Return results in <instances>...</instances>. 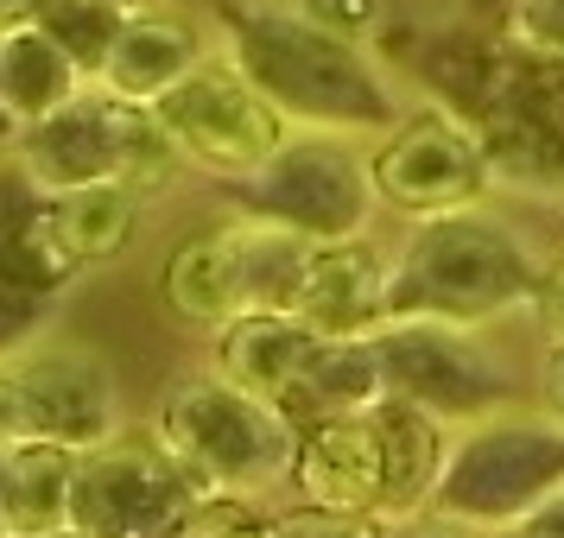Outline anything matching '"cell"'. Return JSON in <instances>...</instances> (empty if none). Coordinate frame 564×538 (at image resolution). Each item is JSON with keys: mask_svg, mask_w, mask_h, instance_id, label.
Listing matches in <instances>:
<instances>
[{"mask_svg": "<svg viewBox=\"0 0 564 538\" xmlns=\"http://www.w3.org/2000/svg\"><path fill=\"white\" fill-rule=\"evenodd\" d=\"M32 20H39L64 52L77 57L83 77L96 83V77H102V64H108V52H115V39H121L128 7H115V0H39V13H32Z\"/></svg>", "mask_w": 564, "mask_h": 538, "instance_id": "23", "label": "cell"}, {"mask_svg": "<svg viewBox=\"0 0 564 538\" xmlns=\"http://www.w3.org/2000/svg\"><path fill=\"white\" fill-rule=\"evenodd\" d=\"M564 487V425L552 411H482L451 431L425 519L469 532H513Z\"/></svg>", "mask_w": 564, "mask_h": 538, "instance_id": "4", "label": "cell"}, {"mask_svg": "<svg viewBox=\"0 0 564 538\" xmlns=\"http://www.w3.org/2000/svg\"><path fill=\"white\" fill-rule=\"evenodd\" d=\"M311 349H317V330H305L292 310H241L216 330V374H229L235 386L285 406Z\"/></svg>", "mask_w": 564, "mask_h": 538, "instance_id": "18", "label": "cell"}, {"mask_svg": "<svg viewBox=\"0 0 564 538\" xmlns=\"http://www.w3.org/2000/svg\"><path fill=\"white\" fill-rule=\"evenodd\" d=\"M488 165L495 184H520L539 197H558L564 190V89L533 83V89H513L508 102L488 114L482 128Z\"/></svg>", "mask_w": 564, "mask_h": 538, "instance_id": "15", "label": "cell"}, {"mask_svg": "<svg viewBox=\"0 0 564 538\" xmlns=\"http://www.w3.org/2000/svg\"><path fill=\"white\" fill-rule=\"evenodd\" d=\"M292 7L311 13L317 26L349 32V39H368V32H375V13H381V0H292Z\"/></svg>", "mask_w": 564, "mask_h": 538, "instance_id": "25", "label": "cell"}, {"mask_svg": "<svg viewBox=\"0 0 564 538\" xmlns=\"http://www.w3.org/2000/svg\"><path fill=\"white\" fill-rule=\"evenodd\" d=\"M13 146H20V121H13V108L0 96V158H13Z\"/></svg>", "mask_w": 564, "mask_h": 538, "instance_id": "30", "label": "cell"}, {"mask_svg": "<svg viewBox=\"0 0 564 538\" xmlns=\"http://www.w3.org/2000/svg\"><path fill=\"white\" fill-rule=\"evenodd\" d=\"M545 260L533 241L482 209L419 216L406 248L387 273V317H444V323H488L513 305H533Z\"/></svg>", "mask_w": 564, "mask_h": 538, "instance_id": "2", "label": "cell"}, {"mask_svg": "<svg viewBox=\"0 0 564 538\" xmlns=\"http://www.w3.org/2000/svg\"><path fill=\"white\" fill-rule=\"evenodd\" d=\"M229 204L305 241H349L368 234L381 190H375V158L361 153L356 133L292 128L254 172L229 178Z\"/></svg>", "mask_w": 564, "mask_h": 538, "instance_id": "5", "label": "cell"}, {"mask_svg": "<svg viewBox=\"0 0 564 538\" xmlns=\"http://www.w3.org/2000/svg\"><path fill=\"white\" fill-rule=\"evenodd\" d=\"M223 45L248 77L267 89V102L280 108L292 128H324V133H356L381 140L406 102L375 64L368 39L317 26L292 0H241L223 20Z\"/></svg>", "mask_w": 564, "mask_h": 538, "instance_id": "1", "label": "cell"}, {"mask_svg": "<svg viewBox=\"0 0 564 538\" xmlns=\"http://www.w3.org/2000/svg\"><path fill=\"white\" fill-rule=\"evenodd\" d=\"M32 13H39V0H0V32L20 26V20H32Z\"/></svg>", "mask_w": 564, "mask_h": 538, "instance_id": "31", "label": "cell"}, {"mask_svg": "<svg viewBox=\"0 0 564 538\" xmlns=\"http://www.w3.org/2000/svg\"><path fill=\"white\" fill-rule=\"evenodd\" d=\"M381 437H387V507L381 526H406V519H425V501L437 487V469H444V443H451V425L437 411L412 406L400 393H387L381 406Z\"/></svg>", "mask_w": 564, "mask_h": 538, "instance_id": "19", "label": "cell"}, {"mask_svg": "<svg viewBox=\"0 0 564 538\" xmlns=\"http://www.w3.org/2000/svg\"><path fill=\"white\" fill-rule=\"evenodd\" d=\"M204 52L209 39L191 13H178L172 0H147V7H128L121 39H115V52H108L96 83L108 96H121V102H159Z\"/></svg>", "mask_w": 564, "mask_h": 538, "instance_id": "14", "label": "cell"}, {"mask_svg": "<svg viewBox=\"0 0 564 538\" xmlns=\"http://www.w3.org/2000/svg\"><path fill=\"white\" fill-rule=\"evenodd\" d=\"M13 172L32 190H77V184L121 178V108L102 83H89L77 102L32 121L13 146Z\"/></svg>", "mask_w": 564, "mask_h": 538, "instance_id": "12", "label": "cell"}, {"mask_svg": "<svg viewBox=\"0 0 564 538\" xmlns=\"http://www.w3.org/2000/svg\"><path fill=\"white\" fill-rule=\"evenodd\" d=\"M539 323H545V336H564V254L558 260H545V279H539Z\"/></svg>", "mask_w": 564, "mask_h": 538, "instance_id": "27", "label": "cell"}, {"mask_svg": "<svg viewBox=\"0 0 564 538\" xmlns=\"http://www.w3.org/2000/svg\"><path fill=\"white\" fill-rule=\"evenodd\" d=\"M115 7H147V0H115Z\"/></svg>", "mask_w": 564, "mask_h": 538, "instance_id": "33", "label": "cell"}, {"mask_svg": "<svg viewBox=\"0 0 564 538\" xmlns=\"http://www.w3.org/2000/svg\"><path fill=\"white\" fill-rule=\"evenodd\" d=\"M0 532H7V450H0Z\"/></svg>", "mask_w": 564, "mask_h": 538, "instance_id": "32", "label": "cell"}, {"mask_svg": "<svg viewBox=\"0 0 564 538\" xmlns=\"http://www.w3.org/2000/svg\"><path fill=\"white\" fill-rule=\"evenodd\" d=\"M26 386V425L32 437H52L70 450H96L121 437V381L102 349L64 342V336H32L13 355Z\"/></svg>", "mask_w": 564, "mask_h": 538, "instance_id": "10", "label": "cell"}, {"mask_svg": "<svg viewBox=\"0 0 564 538\" xmlns=\"http://www.w3.org/2000/svg\"><path fill=\"white\" fill-rule=\"evenodd\" d=\"M197 501V482L165 457V443L147 437H108L77 457V501H70V532L89 538H147L184 532V513Z\"/></svg>", "mask_w": 564, "mask_h": 538, "instance_id": "9", "label": "cell"}, {"mask_svg": "<svg viewBox=\"0 0 564 538\" xmlns=\"http://www.w3.org/2000/svg\"><path fill=\"white\" fill-rule=\"evenodd\" d=\"M381 406V399H375ZM368 411H343V418H317L299 437V462H292V487L299 501L356 526H381L387 507V437L381 418Z\"/></svg>", "mask_w": 564, "mask_h": 538, "instance_id": "11", "label": "cell"}, {"mask_svg": "<svg viewBox=\"0 0 564 538\" xmlns=\"http://www.w3.org/2000/svg\"><path fill=\"white\" fill-rule=\"evenodd\" d=\"M375 190L387 209L400 216H444V209H469L495 190V165H488L482 128H469L451 108H412L375 146Z\"/></svg>", "mask_w": 564, "mask_h": 538, "instance_id": "8", "label": "cell"}, {"mask_svg": "<svg viewBox=\"0 0 564 538\" xmlns=\"http://www.w3.org/2000/svg\"><path fill=\"white\" fill-rule=\"evenodd\" d=\"M513 39L545 64H564V0H513Z\"/></svg>", "mask_w": 564, "mask_h": 538, "instance_id": "24", "label": "cell"}, {"mask_svg": "<svg viewBox=\"0 0 564 538\" xmlns=\"http://www.w3.org/2000/svg\"><path fill=\"white\" fill-rule=\"evenodd\" d=\"M159 298H165V310L178 323L209 330V336L223 330L229 317H241L248 310V266H241V234H235V222L178 241L172 260H165V273H159Z\"/></svg>", "mask_w": 564, "mask_h": 538, "instance_id": "16", "label": "cell"}, {"mask_svg": "<svg viewBox=\"0 0 564 538\" xmlns=\"http://www.w3.org/2000/svg\"><path fill=\"white\" fill-rule=\"evenodd\" d=\"M20 437H32V425H26V386H20L13 355H0V450H13Z\"/></svg>", "mask_w": 564, "mask_h": 538, "instance_id": "26", "label": "cell"}, {"mask_svg": "<svg viewBox=\"0 0 564 538\" xmlns=\"http://www.w3.org/2000/svg\"><path fill=\"white\" fill-rule=\"evenodd\" d=\"M153 108L172 128V140L184 146V158L197 172H209L216 184L254 172L260 158L292 133V121L267 102V89L229 57V45L204 52Z\"/></svg>", "mask_w": 564, "mask_h": 538, "instance_id": "6", "label": "cell"}, {"mask_svg": "<svg viewBox=\"0 0 564 538\" xmlns=\"http://www.w3.org/2000/svg\"><path fill=\"white\" fill-rule=\"evenodd\" d=\"M83 89H89V77L77 70V57L64 52L39 20H20V26L0 32V96L13 108L20 133L32 121L57 114L64 102H77Z\"/></svg>", "mask_w": 564, "mask_h": 538, "instance_id": "21", "label": "cell"}, {"mask_svg": "<svg viewBox=\"0 0 564 538\" xmlns=\"http://www.w3.org/2000/svg\"><path fill=\"white\" fill-rule=\"evenodd\" d=\"M375 399H387V374H381V349L375 336H317L299 386L285 393V411L299 425L317 418H343V411H368Z\"/></svg>", "mask_w": 564, "mask_h": 538, "instance_id": "20", "label": "cell"}, {"mask_svg": "<svg viewBox=\"0 0 564 538\" xmlns=\"http://www.w3.org/2000/svg\"><path fill=\"white\" fill-rule=\"evenodd\" d=\"M387 273L393 260L368 241H317L305 260V279L292 292V317L317 336H375L387 323Z\"/></svg>", "mask_w": 564, "mask_h": 538, "instance_id": "13", "label": "cell"}, {"mask_svg": "<svg viewBox=\"0 0 564 538\" xmlns=\"http://www.w3.org/2000/svg\"><path fill=\"white\" fill-rule=\"evenodd\" d=\"M77 457L52 437H20L7 450V532L13 538H52L70 532V501H77Z\"/></svg>", "mask_w": 564, "mask_h": 538, "instance_id": "22", "label": "cell"}, {"mask_svg": "<svg viewBox=\"0 0 564 538\" xmlns=\"http://www.w3.org/2000/svg\"><path fill=\"white\" fill-rule=\"evenodd\" d=\"M513 532H527V538L564 532V487H558V494H545V501H539V507L527 513V519H520V526H513Z\"/></svg>", "mask_w": 564, "mask_h": 538, "instance_id": "29", "label": "cell"}, {"mask_svg": "<svg viewBox=\"0 0 564 538\" xmlns=\"http://www.w3.org/2000/svg\"><path fill=\"white\" fill-rule=\"evenodd\" d=\"M140 190L128 178L77 184V190H39V222L57 241V254L70 266H108L128 254L133 229H140Z\"/></svg>", "mask_w": 564, "mask_h": 538, "instance_id": "17", "label": "cell"}, {"mask_svg": "<svg viewBox=\"0 0 564 538\" xmlns=\"http://www.w3.org/2000/svg\"><path fill=\"white\" fill-rule=\"evenodd\" d=\"M482 323H444V317H387L375 330L387 393L437 411L444 425H469L482 411L508 406V367L488 349Z\"/></svg>", "mask_w": 564, "mask_h": 538, "instance_id": "7", "label": "cell"}, {"mask_svg": "<svg viewBox=\"0 0 564 538\" xmlns=\"http://www.w3.org/2000/svg\"><path fill=\"white\" fill-rule=\"evenodd\" d=\"M539 374H545V411L564 425V336H552V349H545V367H539Z\"/></svg>", "mask_w": 564, "mask_h": 538, "instance_id": "28", "label": "cell"}, {"mask_svg": "<svg viewBox=\"0 0 564 538\" xmlns=\"http://www.w3.org/2000/svg\"><path fill=\"white\" fill-rule=\"evenodd\" d=\"M153 437L197 487L267 501L280 482H292L305 425L285 406L235 386L229 374H184L159 399Z\"/></svg>", "mask_w": 564, "mask_h": 538, "instance_id": "3", "label": "cell"}]
</instances>
